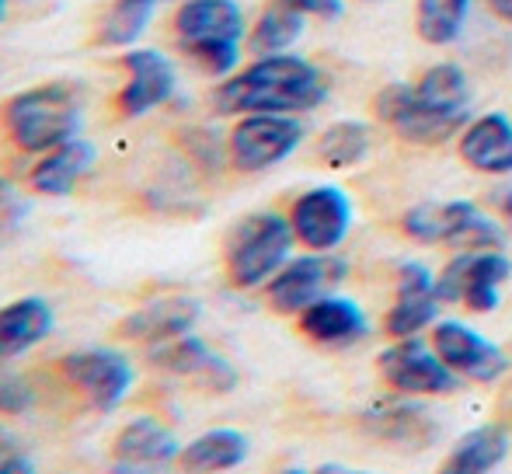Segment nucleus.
Returning a JSON list of instances; mask_svg holds the SVG:
<instances>
[{"instance_id":"obj_5","label":"nucleus","mask_w":512,"mask_h":474,"mask_svg":"<svg viewBox=\"0 0 512 474\" xmlns=\"http://www.w3.org/2000/svg\"><path fill=\"white\" fill-rule=\"evenodd\" d=\"M307 140L304 116H279V112H251L237 116L227 133L230 164L244 175H262L290 161Z\"/></svg>"},{"instance_id":"obj_34","label":"nucleus","mask_w":512,"mask_h":474,"mask_svg":"<svg viewBox=\"0 0 512 474\" xmlns=\"http://www.w3.org/2000/svg\"><path fill=\"white\" fill-rule=\"evenodd\" d=\"M25 217H28V203L21 199V192L14 189L11 182H4V178H0V248L18 237Z\"/></svg>"},{"instance_id":"obj_6","label":"nucleus","mask_w":512,"mask_h":474,"mask_svg":"<svg viewBox=\"0 0 512 474\" xmlns=\"http://www.w3.org/2000/svg\"><path fill=\"white\" fill-rule=\"evenodd\" d=\"M509 279L512 258L502 248H467L436 272V293L443 304H464L471 314H495Z\"/></svg>"},{"instance_id":"obj_30","label":"nucleus","mask_w":512,"mask_h":474,"mask_svg":"<svg viewBox=\"0 0 512 474\" xmlns=\"http://www.w3.org/2000/svg\"><path fill=\"white\" fill-rule=\"evenodd\" d=\"M171 4V0H112L105 11L102 25H98L95 42L108 49H129L140 42V35L150 28L157 7Z\"/></svg>"},{"instance_id":"obj_23","label":"nucleus","mask_w":512,"mask_h":474,"mask_svg":"<svg viewBox=\"0 0 512 474\" xmlns=\"http://www.w3.org/2000/svg\"><path fill=\"white\" fill-rule=\"evenodd\" d=\"M56 314L42 297H21L0 307V359H14L53 335Z\"/></svg>"},{"instance_id":"obj_8","label":"nucleus","mask_w":512,"mask_h":474,"mask_svg":"<svg viewBox=\"0 0 512 474\" xmlns=\"http://www.w3.org/2000/svg\"><path fill=\"white\" fill-rule=\"evenodd\" d=\"M349 276V262L338 251H304L293 255L265 286V300L276 314H304L324 293H335Z\"/></svg>"},{"instance_id":"obj_32","label":"nucleus","mask_w":512,"mask_h":474,"mask_svg":"<svg viewBox=\"0 0 512 474\" xmlns=\"http://www.w3.org/2000/svg\"><path fill=\"white\" fill-rule=\"evenodd\" d=\"M7 359H0V415H25L35 405V387L28 377L14 373L11 366H4Z\"/></svg>"},{"instance_id":"obj_14","label":"nucleus","mask_w":512,"mask_h":474,"mask_svg":"<svg viewBox=\"0 0 512 474\" xmlns=\"http://www.w3.org/2000/svg\"><path fill=\"white\" fill-rule=\"evenodd\" d=\"M373 109H377V119L384 122V126L394 129V136L415 143V147H436V143H446V140H453V136H460V129H464V126H457V122L425 109L415 98V91H411V81L384 84V88L377 91V98H373Z\"/></svg>"},{"instance_id":"obj_40","label":"nucleus","mask_w":512,"mask_h":474,"mask_svg":"<svg viewBox=\"0 0 512 474\" xmlns=\"http://www.w3.org/2000/svg\"><path fill=\"white\" fill-rule=\"evenodd\" d=\"M314 474H373V471H359V468H345V464H324Z\"/></svg>"},{"instance_id":"obj_42","label":"nucleus","mask_w":512,"mask_h":474,"mask_svg":"<svg viewBox=\"0 0 512 474\" xmlns=\"http://www.w3.org/2000/svg\"><path fill=\"white\" fill-rule=\"evenodd\" d=\"M359 4H387V0H359Z\"/></svg>"},{"instance_id":"obj_39","label":"nucleus","mask_w":512,"mask_h":474,"mask_svg":"<svg viewBox=\"0 0 512 474\" xmlns=\"http://www.w3.org/2000/svg\"><path fill=\"white\" fill-rule=\"evenodd\" d=\"M495 206H499V217L502 224L512 231V185H506V189H499V196H495Z\"/></svg>"},{"instance_id":"obj_9","label":"nucleus","mask_w":512,"mask_h":474,"mask_svg":"<svg viewBox=\"0 0 512 474\" xmlns=\"http://www.w3.org/2000/svg\"><path fill=\"white\" fill-rule=\"evenodd\" d=\"M290 227L304 251H338L356 224V203L342 185H310L290 203Z\"/></svg>"},{"instance_id":"obj_29","label":"nucleus","mask_w":512,"mask_h":474,"mask_svg":"<svg viewBox=\"0 0 512 474\" xmlns=\"http://www.w3.org/2000/svg\"><path fill=\"white\" fill-rule=\"evenodd\" d=\"M373 147V129L363 119H335L317 136V157L331 171H349L366 161Z\"/></svg>"},{"instance_id":"obj_26","label":"nucleus","mask_w":512,"mask_h":474,"mask_svg":"<svg viewBox=\"0 0 512 474\" xmlns=\"http://www.w3.org/2000/svg\"><path fill=\"white\" fill-rule=\"evenodd\" d=\"M251 454V443L241 429H230V426H220V429H206L203 436L182 447V468L189 474H223V471H234L248 461Z\"/></svg>"},{"instance_id":"obj_21","label":"nucleus","mask_w":512,"mask_h":474,"mask_svg":"<svg viewBox=\"0 0 512 474\" xmlns=\"http://www.w3.org/2000/svg\"><path fill=\"white\" fill-rule=\"evenodd\" d=\"M199 314H203V307H199L196 297L171 293V297H157L150 304H143L140 311H133L119 325V332L133 342H143V346H157V342L189 335L196 328Z\"/></svg>"},{"instance_id":"obj_17","label":"nucleus","mask_w":512,"mask_h":474,"mask_svg":"<svg viewBox=\"0 0 512 474\" xmlns=\"http://www.w3.org/2000/svg\"><path fill=\"white\" fill-rule=\"evenodd\" d=\"M457 157L485 178L512 175V116L509 112H481L460 129Z\"/></svg>"},{"instance_id":"obj_41","label":"nucleus","mask_w":512,"mask_h":474,"mask_svg":"<svg viewBox=\"0 0 512 474\" xmlns=\"http://www.w3.org/2000/svg\"><path fill=\"white\" fill-rule=\"evenodd\" d=\"M7 4H11V0H0V21H4V14H7Z\"/></svg>"},{"instance_id":"obj_1","label":"nucleus","mask_w":512,"mask_h":474,"mask_svg":"<svg viewBox=\"0 0 512 474\" xmlns=\"http://www.w3.org/2000/svg\"><path fill=\"white\" fill-rule=\"evenodd\" d=\"M331 98V77L314 60L300 53L255 56L237 74L223 77L213 91L216 116H251V112H279V116H307Z\"/></svg>"},{"instance_id":"obj_43","label":"nucleus","mask_w":512,"mask_h":474,"mask_svg":"<svg viewBox=\"0 0 512 474\" xmlns=\"http://www.w3.org/2000/svg\"><path fill=\"white\" fill-rule=\"evenodd\" d=\"M283 474H307V471H300V468H290V471H283Z\"/></svg>"},{"instance_id":"obj_25","label":"nucleus","mask_w":512,"mask_h":474,"mask_svg":"<svg viewBox=\"0 0 512 474\" xmlns=\"http://www.w3.org/2000/svg\"><path fill=\"white\" fill-rule=\"evenodd\" d=\"M509 447L512 443L506 426H495V422L474 426L453 443L450 457L436 474H495L509 457Z\"/></svg>"},{"instance_id":"obj_16","label":"nucleus","mask_w":512,"mask_h":474,"mask_svg":"<svg viewBox=\"0 0 512 474\" xmlns=\"http://www.w3.org/2000/svg\"><path fill=\"white\" fill-rule=\"evenodd\" d=\"M150 363L157 370L178 373V377H192L196 384H203L206 391H234L237 387V370L227 356H220L216 349H209L206 339H199L196 332L178 335V339L157 342L150 346Z\"/></svg>"},{"instance_id":"obj_4","label":"nucleus","mask_w":512,"mask_h":474,"mask_svg":"<svg viewBox=\"0 0 512 474\" xmlns=\"http://www.w3.org/2000/svg\"><path fill=\"white\" fill-rule=\"evenodd\" d=\"M401 231L418 244H450L460 251L506 244V224L471 199H429V203L408 206L401 217Z\"/></svg>"},{"instance_id":"obj_13","label":"nucleus","mask_w":512,"mask_h":474,"mask_svg":"<svg viewBox=\"0 0 512 474\" xmlns=\"http://www.w3.org/2000/svg\"><path fill=\"white\" fill-rule=\"evenodd\" d=\"M443 318V300L436 293V272L418 258L398 265V297L384 314V332L391 339H415L436 328Z\"/></svg>"},{"instance_id":"obj_38","label":"nucleus","mask_w":512,"mask_h":474,"mask_svg":"<svg viewBox=\"0 0 512 474\" xmlns=\"http://www.w3.org/2000/svg\"><path fill=\"white\" fill-rule=\"evenodd\" d=\"M485 7L495 21H502V25L512 28V0H485Z\"/></svg>"},{"instance_id":"obj_33","label":"nucleus","mask_w":512,"mask_h":474,"mask_svg":"<svg viewBox=\"0 0 512 474\" xmlns=\"http://www.w3.org/2000/svg\"><path fill=\"white\" fill-rule=\"evenodd\" d=\"M185 150L192 161H199L209 171H220L230 161L227 140H220L213 129H185Z\"/></svg>"},{"instance_id":"obj_19","label":"nucleus","mask_w":512,"mask_h":474,"mask_svg":"<svg viewBox=\"0 0 512 474\" xmlns=\"http://www.w3.org/2000/svg\"><path fill=\"white\" fill-rule=\"evenodd\" d=\"M415 98L436 116L467 126L474 119V84L464 63L457 60H436L418 74V81H411Z\"/></svg>"},{"instance_id":"obj_2","label":"nucleus","mask_w":512,"mask_h":474,"mask_svg":"<svg viewBox=\"0 0 512 474\" xmlns=\"http://www.w3.org/2000/svg\"><path fill=\"white\" fill-rule=\"evenodd\" d=\"M81 122V91L67 81L28 88L4 105V129L14 140V147L25 154H46V150L74 140V136H81Z\"/></svg>"},{"instance_id":"obj_3","label":"nucleus","mask_w":512,"mask_h":474,"mask_svg":"<svg viewBox=\"0 0 512 474\" xmlns=\"http://www.w3.org/2000/svg\"><path fill=\"white\" fill-rule=\"evenodd\" d=\"M293 248H297V234L286 213H251L227 237V251H223L227 279L237 290H265L269 279L293 258Z\"/></svg>"},{"instance_id":"obj_20","label":"nucleus","mask_w":512,"mask_h":474,"mask_svg":"<svg viewBox=\"0 0 512 474\" xmlns=\"http://www.w3.org/2000/svg\"><path fill=\"white\" fill-rule=\"evenodd\" d=\"M178 46L192 42H244L248 39V18L237 0H178L175 11Z\"/></svg>"},{"instance_id":"obj_22","label":"nucleus","mask_w":512,"mask_h":474,"mask_svg":"<svg viewBox=\"0 0 512 474\" xmlns=\"http://www.w3.org/2000/svg\"><path fill=\"white\" fill-rule=\"evenodd\" d=\"M95 161H98L95 143L84 140V136H74V140L39 154V161L28 171V185H32L39 196L63 199L81 185V178L95 168Z\"/></svg>"},{"instance_id":"obj_31","label":"nucleus","mask_w":512,"mask_h":474,"mask_svg":"<svg viewBox=\"0 0 512 474\" xmlns=\"http://www.w3.org/2000/svg\"><path fill=\"white\" fill-rule=\"evenodd\" d=\"M182 53L196 63L203 74L209 77H230L241 70V60H244V42H192V46H182Z\"/></svg>"},{"instance_id":"obj_37","label":"nucleus","mask_w":512,"mask_h":474,"mask_svg":"<svg viewBox=\"0 0 512 474\" xmlns=\"http://www.w3.org/2000/svg\"><path fill=\"white\" fill-rule=\"evenodd\" d=\"M108 474H168V468H154V464H140V461H119L115 457Z\"/></svg>"},{"instance_id":"obj_24","label":"nucleus","mask_w":512,"mask_h":474,"mask_svg":"<svg viewBox=\"0 0 512 474\" xmlns=\"http://www.w3.org/2000/svg\"><path fill=\"white\" fill-rule=\"evenodd\" d=\"M115 457L119 461L154 464V468H171L182 457V443H178L175 429L164 426L161 419L140 415V419L126 422L122 433L115 436Z\"/></svg>"},{"instance_id":"obj_10","label":"nucleus","mask_w":512,"mask_h":474,"mask_svg":"<svg viewBox=\"0 0 512 474\" xmlns=\"http://www.w3.org/2000/svg\"><path fill=\"white\" fill-rule=\"evenodd\" d=\"M60 373L74 391L84 394L95 412H115L136 384V370L126 353L105 346L77 349L60 359Z\"/></svg>"},{"instance_id":"obj_11","label":"nucleus","mask_w":512,"mask_h":474,"mask_svg":"<svg viewBox=\"0 0 512 474\" xmlns=\"http://www.w3.org/2000/svg\"><path fill=\"white\" fill-rule=\"evenodd\" d=\"M429 342L446 359V366L467 384H499L512 370V356L506 349L460 318H439Z\"/></svg>"},{"instance_id":"obj_18","label":"nucleus","mask_w":512,"mask_h":474,"mask_svg":"<svg viewBox=\"0 0 512 474\" xmlns=\"http://www.w3.org/2000/svg\"><path fill=\"white\" fill-rule=\"evenodd\" d=\"M297 325L310 342L324 349H349L370 335V318L359 307V300L345 297L338 290L324 293L304 314H297Z\"/></svg>"},{"instance_id":"obj_28","label":"nucleus","mask_w":512,"mask_h":474,"mask_svg":"<svg viewBox=\"0 0 512 474\" xmlns=\"http://www.w3.org/2000/svg\"><path fill=\"white\" fill-rule=\"evenodd\" d=\"M474 0H415V32L425 46L450 49L471 25Z\"/></svg>"},{"instance_id":"obj_36","label":"nucleus","mask_w":512,"mask_h":474,"mask_svg":"<svg viewBox=\"0 0 512 474\" xmlns=\"http://www.w3.org/2000/svg\"><path fill=\"white\" fill-rule=\"evenodd\" d=\"M0 474H35V464L28 461V454H21L18 443L4 433H0Z\"/></svg>"},{"instance_id":"obj_35","label":"nucleus","mask_w":512,"mask_h":474,"mask_svg":"<svg viewBox=\"0 0 512 474\" xmlns=\"http://www.w3.org/2000/svg\"><path fill=\"white\" fill-rule=\"evenodd\" d=\"M279 4L293 7L297 14L314 21H338L345 14V0H279Z\"/></svg>"},{"instance_id":"obj_15","label":"nucleus","mask_w":512,"mask_h":474,"mask_svg":"<svg viewBox=\"0 0 512 474\" xmlns=\"http://www.w3.org/2000/svg\"><path fill=\"white\" fill-rule=\"evenodd\" d=\"M363 422L377 440H384L387 447L405 450V454L429 450L439 440V419L425 405V398L398 394V398L377 401V405L366 408Z\"/></svg>"},{"instance_id":"obj_27","label":"nucleus","mask_w":512,"mask_h":474,"mask_svg":"<svg viewBox=\"0 0 512 474\" xmlns=\"http://www.w3.org/2000/svg\"><path fill=\"white\" fill-rule=\"evenodd\" d=\"M304 32H307L304 14H297L293 7L272 0V4H265L262 14L251 21L248 39H244V49H248L251 56L293 53V46L304 39Z\"/></svg>"},{"instance_id":"obj_7","label":"nucleus","mask_w":512,"mask_h":474,"mask_svg":"<svg viewBox=\"0 0 512 474\" xmlns=\"http://www.w3.org/2000/svg\"><path fill=\"white\" fill-rule=\"evenodd\" d=\"M377 370L394 394H408V398H450L464 387V380L446 366L436 346L425 342L422 335L394 339L377 356Z\"/></svg>"},{"instance_id":"obj_12","label":"nucleus","mask_w":512,"mask_h":474,"mask_svg":"<svg viewBox=\"0 0 512 474\" xmlns=\"http://www.w3.org/2000/svg\"><path fill=\"white\" fill-rule=\"evenodd\" d=\"M119 63L126 70V84L115 95L122 119H140L175 98L178 70L161 49H126Z\"/></svg>"}]
</instances>
